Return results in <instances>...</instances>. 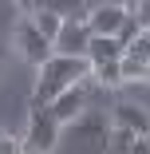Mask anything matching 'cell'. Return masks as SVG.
<instances>
[{
	"label": "cell",
	"instance_id": "obj_1",
	"mask_svg": "<svg viewBox=\"0 0 150 154\" xmlns=\"http://www.w3.org/2000/svg\"><path fill=\"white\" fill-rule=\"evenodd\" d=\"M91 67H87V59H75V55H51L47 63L40 67L36 75V91H32V107H51L63 91L79 87Z\"/></svg>",
	"mask_w": 150,
	"mask_h": 154
},
{
	"label": "cell",
	"instance_id": "obj_2",
	"mask_svg": "<svg viewBox=\"0 0 150 154\" xmlns=\"http://www.w3.org/2000/svg\"><path fill=\"white\" fill-rule=\"evenodd\" d=\"M28 150H36V154H51L55 142H59V122L47 107H32V119H28V131L20 138Z\"/></svg>",
	"mask_w": 150,
	"mask_h": 154
},
{
	"label": "cell",
	"instance_id": "obj_3",
	"mask_svg": "<svg viewBox=\"0 0 150 154\" xmlns=\"http://www.w3.org/2000/svg\"><path fill=\"white\" fill-rule=\"evenodd\" d=\"M16 51L28 59V63H36V67H44L47 59L55 55V44L47 40V36H40V28L32 24V16H20V24H16Z\"/></svg>",
	"mask_w": 150,
	"mask_h": 154
},
{
	"label": "cell",
	"instance_id": "obj_4",
	"mask_svg": "<svg viewBox=\"0 0 150 154\" xmlns=\"http://www.w3.org/2000/svg\"><path fill=\"white\" fill-rule=\"evenodd\" d=\"M87 40H91L87 20L63 16V28H59V36H55V55H75V59H83V55H87Z\"/></svg>",
	"mask_w": 150,
	"mask_h": 154
},
{
	"label": "cell",
	"instance_id": "obj_5",
	"mask_svg": "<svg viewBox=\"0 0 150 154\" xmlns=\"http://www.w3.org/2000/svg\"><path fill=\"white\" fill-rule=\"evenodd\" d=\"M123 20H127V4H99V8H91L87 12V32L91 36H118V28H123Z\"/></svg>",
	"mask_w": 150,
	"mask_h": 154
},
{
	"label": "cell",
	"instance_id": "obj_6",
	"mask_svg": "<svg viewBox=\"0 0 150 154\" xmlns=\"http://www.w3.org/2000/svg\"><path fill=\"white\" fill-rule=\"evenodd\" d=\"M83 107H87V87L79 83V87H71V91H63V95H59L47 111L55 115V122L59 127H63V122H75L79 115H83Z\"/></svg>",
	"mask_w": 150,
	"mask_h": 154
},
{
	"label": "cell",
	"instance_id": "obj_7",
	"mask_svg": "<svg viewBox=\"0 0 150 154\" xmlns=\"http://www.w3.org/2000/svg\"><path fill=\"white\" fill-rule=\"evenodd\" d=\"M111 119H115V127H123V131H130V134H138V138H150V115H146L138 103H118Z\"/></svg>",
	"mask_w": 150,
	"mask_h": 154
},
{
	"label": "cell",
	"instance_id": "obj_8",
	"mask_svg": "<svg viewBox=\"0 0 150 154\" xmlns=\"http://www.w3.org/2000/svg\"><path fill=\"white\" fill-rule=\"evenodd\" d=\"M87 67H103V63H118L123 59V48H118V40L111 36H91L87 40Z\"/></svg>",
	"mask_w": 150,
	"mask_h": 154
},
{
	"label": "cell",
	"instance_id": "obj_9",
	"mask_svg": "<svg viewBox=\"0 0 150 154\" xmlns=\"http://www.w3.org/2000/svg\"><path fill=\"white\" fill-rule=\"evenodd\" d=\"M28 16H32V24L40 28V36H47V40L55 44L59 28H63V12H55V8H32Z\"/></svg>",
	"mask_w": 150,
	"mask_h": 154
},
{
	"label": "cell",
	"instance_id": "obj_10",
	"mask_svg": "<svg viewBox=\"0 0 150 154\" xmlns=\"http://www.w3.org/2000/svg\"><path fill=\"white\" fill-rule=\"evenodd\" d=\"M123 59H134V63H142V67H150V40L146 36H138L127 51H123Z\"/></svg>",
	"mask_w": 150,
	"mask_h": 154
},
{
	"label": "cell",
	"instance_id": "obj_11",
	"mask_svg": "<svg viewBox=\"0 0 150 154\" xmlns=\"http://www.w3.org/2000/svg\"><path fill=\"white\" fill-rule=\"evenodd\" d=\"M91 75H95L103 87H118V83H123V71H118V63H103V67H91Z\"/></svg>",
	"mask_w": 150,
	"mask_h": 154
},
{
	"label": "cell",
	"instance_id": "obj_12",
	"mask_svg": "<svg viewBox=\"0 0 150 154\" xmlns=\"http://www.w3.org/2000/svg\"><path fill=\"white\" fill-rule=\"evenodd\" d=\"M118 71H123V83H134V79H150V67L134 63V59H118Z\"/></svg>",
	"mask_w": 150,
	"mask_h": 154
},
{
	"label": "cell",
	"instance_id": "obj_13",
	"mask_svg": "<svg viewBox=\"0 0 150 154\" xmlns=\"http://www.w3.org/2000/svg\"><path fill=\"white\" fill-rule=\"evenodd\" d=\"M127 12L142 24V32H146V28H150V0H130V4H127Z\"/></svg>",
	"mask_w": 150,
	"mask_h": 154
},
{
	"label": "cell",
	"instance_id": "obj_14",
	"mask_svg": "<svg viewBox=\"0 0 150 154\" xmlns=\"http://www.w3.org/2000/svg\"><path fill=\"white\" fill-rule=\"evenodd\" d=\"M0 154H24V142L8 131H0Z\"/></svg>",
	"mask_w": 150,
	"mask_h": 154
},
{
	"label": "cell",
	"instance_id": "obj_15",
	"mask_svg": "<svg viewBox=\"0 0 150 154\" xmlns=\"http://www.w3.org/2000/svg\"><path fill=\"white\" fill-rule=\"evenodd\" d=\"M130 154H150V138H134V146H130Z\"/></svg>",
	"mask_w": 150,
	"mask_h": 154
},
{
	"label": "cell",
	"instance_id": "obj_16",
	"mask_svg": "<svg viewBox=\"0 0 150 154\" xmlns=\"http://www.w3.org/2000/svg\"><path fill=\"white\" fill-rule=\"evenodd\" d=\"M142 36H146V40H150V28H146V32H142Z\"/></svg>",
	"mask_w": 150,
	"mask_h": 154
},
{
	"label": "cell",
	"instance_id": "obj_17",
	"mask_svg": "<svg viewBox=\"0 0 150 154\" xmlns=\"http://www.w3.org/2000/svg\"><path fill=\"white\" fill-rule=\"evenodd\" d=\"M24 154H36V150H28V146H24Z\"/></svg>",
	"mask_w": 150,
	"mask_h": 154
}]
</instances>
